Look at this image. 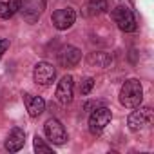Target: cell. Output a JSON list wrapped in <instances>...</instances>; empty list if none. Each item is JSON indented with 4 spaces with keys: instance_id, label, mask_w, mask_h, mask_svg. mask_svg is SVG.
<instances>
[{
    "instance_id": "6da1fadb",
    "label": "cell",
    "mask_w": 154,
    "mask_h": 154,
    "mask_svg": "<svg viewBox=\"0 0 154 154\" xmlns=\"http://www.w3.org/2000/svg\"><path fill=\"white\" fill-rule=\"evenodd\" d=\"M141 100H143V87H141V82L136 80V78H131L127 80L122 89H120V102L123 107H129V109H136L141 105Z\"/></svg>"
},
{
    "instance_id": "7a4b0ae2",
    "label": "cell",
    "mask_w": 154,
    "mask_h": 154,
    "mask_svg": "<svg viewBox=\"0 0 154 154\" xmlns=\"http://www.w3.org/2000/svg\"><path fill=\"white\" fill-rule=\"evenodd\" d=\"M111 118H112L111 109H107V107H96L91 112V116H89V131H91V134H94V136L102 134L103 129L111 123Z\"/></svg>"
},
{
    "instance_id": "3957f363",
    "label": "cell",
    "mask_w": 154,
    "mask_h": 154,
    "mask_svg": "<svg viewBox=\"0 0 154 154\" xmlns=\"http://www.w3.org/2000/svg\"><path fill=\"white\" fill-rule=\"evenodd\" d=\"M112 20L116 22V26L125 31V33H134L136 31V18L132 15V11L127 6H118L112 9Z\"/></svg>"
},
{
    "instance_id": "277c9868",
    "label": "cell",
    "mask_w": 154,
    "mask_h": 154,
    "mask_svg": "<svg viewBox=\"0 0 154 154\" xmlns=\"http://www.w3.org/2000/svg\"><path fill=\"white\" fill-rule=\"evenodd\" d=\"M33 78H35V82H36L38 85L47 87V85H51V84L54 82V78H56V69H54L53 63H49V62H38V63L35 65V69H33Z\"/></svg>"
},
{
    "instance_id": "5b68a950",
    "label": "cell",
    "mask_w": 154,
    "mask_h": 154,
    "mask_svg": "<svg viewBox=\"0 0 154 154\" xmlns=\"http://www.w3.org/2000/svg\"><path fill=\"white\" fill-rule=\"evenodd\" d=\"M44 131H45L47 140H49L51 143H54V145H63V143L67 141V132H65L62 122L56 120V118L47 120L45 125H44Z\"/></svg>"
},
{
    "instance_id": "8992f818",
    "label": "cell",
    "mask_w": 154,
    "mask_h": 154,
    "mask_svg": "<svg viewBox=\"0 0 154 154\" xmlns=\"http://www.w3.org/2000/svg\"><path fill=\"white\" fill-rule=\"evenodd\" d=\"M74 20H76V11H74L72 8H62V9H56V11L53 13V17H51L53 26H54L56 29H60V31L69 29V27L74 24Z\"/></svg>"
},
{
    "instance_id": "52a82bcc",
    "label": "cell",
    "mask_w": 154,
    "mask_h": 154,
    "mask_svg": "<svg viewBox=\"0 0 154 154\" xmlns=\"http://www.w3.org/2000/svg\"><path fill=\"white\" fill-rule=\"evenodd\" d=\"M136 109H138V107H136ZM150 120H152V112H150V109H149V107H140L138 111H134V112L129 114V118H127V125H129L131 131H140V129H143L145 125H149Z\"/></svg>"
},
{
    "instance_id": "ba28073f",
    "label": "cell",
    "mask_w": 154,
    "mask_h": 154,
    "mask_svg": "<svg viewBox=\"0 0 154 154\" xmlns=\"http://www.w3.org/2000/svg\"><path fill=\"white\" fill-rule=\"evenodd\" d=\"M72 93H74V80L72 76L67 74L58 82V87H56V100L62 103V105H67L72 102Z\"/></svg>"
},
{
    "instance_id": "9c48e42d",
    "label": "cell",
    "mask_w": 154,
    "mask_h": 154,
    "mask_svg": "<svg viewBox=\"0 0 154 154\" xmlns=\"http://www.w3.org/2000/svg\"><path fill=\"white\" fill-rule=\"evenodd\" d=\"M24 143H26V131L20 127L11 129V132L6 138V149L9 152H18L24 147Z\"/></svg>"
},
{
    "instance_id": "30bf717a",
    "label": "cell",
    "mask_w": 154,
    "mask_h": 154,
    "mask_svg": "<svg viewBox=\"0 0 154 154\" xmlns=\"http://www.w3.org/2000/svg\"><path fill=\"white\" fill-rule=\"evenodd\" d=\"M60 63L63 67H74V65H78V62L82 60V51L78 47H74V45H67L62 49L60 53Z\"/></svg>"
},
{
    "instance_id": "8fae6325",
    "label": "cell",
    "mask_w": 154,
    "mask_h": 154,
    "mask_svg": "<svg viewBox=\"0 0 154 154\" xmlns=\"http://www.w3.org/2000/svg\"><path fill=\"white\" fill-rule=\"evenodd\" d=\"M24 102H26V109L29 112L31 118H38L44 109H45V102L40 96H33V94H24Z\"/></svg>"
},
{
    "instance_id": "7c38bea8",
    "label": "cell",
    "mask_w": 154,
    "mask_h": 154,
    "mask_svg": "<svg viewBox=\"0 0 154 154\" xmlns=\"http://www.w3.org/2000/svg\"><path fill=\"white\" fill-rule=\"evenodd\" d=\"M24 6V0H8V2H0V18H11L17 11H20Z\"/></svg>"
},
{
    "instance_id": "4fadbf2b",
    "label": "cell",
    "mask_w": 154,
    "mask_h": 154,
    "mask_svg": "<svg viewBox=\"0 0 154 154\" xmlns=\"http://www.w3.org/2000/svg\"><path fill=\"white\" fill-rule=\"evenodd\" d=\"M87 62L91 65H96V67H102V69H107L111 67L112 63V56L109 53H103V51H96V53H91L87 56Z\"/></svg>"
},
{
    "instance_id": "5bb4252c",
    "label": "cell",
    "mask_w": 154,
    "mask_h": 154,
    "mask_svg": "<svg viewBox=\"0 0 154 154\" xmlns=\"http://www.w3.org/2000/svg\"><path fill=\"white\" fill-rule=\"evenodd\" d=\"M109 11V0H89L85 6V15L94 17V15H102Z\"/></svg>"
},
{
    "instance_id": "9a60e30c",
    "label": "cell",
    "mask_w": 154,
    "mask_h": 154,
    "mask_svg": "<svg viewBox=\"0 0 154 154\" xmlns=\"http://www.w3.org/2000/svg\"><path fill=\"white\" fill-rule=\"evenodd\" d=\"M35 150L38 154H53V149L49 145H45V141L40 136H35Z\"/></svg>"
},
{
    "instance_id": "2e32d148",
    "label": "cell",
    "mask_w": 154,
    "mask_h": 154,
    "mask_svg": "<svg viewBox=\"0 0 154 154\" xmlns=\"http://www.w3.org/2000/svg\"><path fill=\"white\" fill-rule=\"evenodd\" d=\"M93 87H94V78L87 76V78H84L82 84H80V93H82L84 96H87V94L93 91Z\"/></svg>"
},
{
    "instance_id": "e0dca14e",
    "label": "cell",
    "mask_w": 154,
    "mask_h": 154,
    "mask_svg": "<svg viewBox=\"0 0 154 154\" xmlns=\"http://www.w3.org/2000/svg\"><path fill=\"white\" fill-rule=\"evenodd\" d=\"M8 47H9V42L6 38H0V58H2V54L8 51Z\"/></svg>"
}]
</instances>
